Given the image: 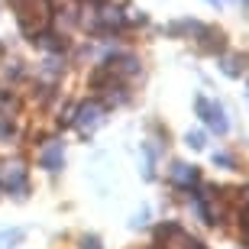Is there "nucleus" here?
I'll return each mask as SVG.
<instances>
[{
  "label": "nucleus",
  "mask_w": 249,
  "mask_h": 249,
  "mask_svg": "<svg viewBox=\"0 0 249 249\" xmlns=\"http://www.w3.org/2000/svg\"><path fill=\"white\" fill-rule=\"evenodd\" d=\"M62 165H65V142L62 139H49L46 146L39 149V168H46V172L55 175Z\"/></svg>",
  "instance_id": "nucleus-4"
},
{
  "label": "nucleus",
  "mask_w": 249,
  "mask_h": 249,
  "mask_svg": "<svg viewBox=\"0 0 249 249\" xmlns=\"http://www.w3.org/2000/svg\"><path fill=\"white\" fill-rule=\"evenodd\" d=\"M185 249H207L201 240H185Z\"/></svg>",
  "instance_id": "nucleus-17"
},
{
  "label": "nucleus",
  "mask_w": 249,
  "mask_h": 249,
  "mask_svg": "<svg viewBox=\"0 0 249 249\" xmlns=\"http://www.w3.org/2000/svg\"><path fill=\"white\" fill-rule=\"evenodd\" d=\"M81 249H104V243H101V236H81Z\"/></svg>",
  "instance_id": "nucleus-15"
},
{
  "label": "nucleus",
  "mask_w": 249,
  "mask_h": 249,
  "mask_svg": "<svg viewBox=\"0 0 249 249\" xmlns=\"http://www.w3.org/2000/svg\"><path fill=\"white\" fill-rule=\"evenodd\" d=\"M191 39H197V46H201V52H207V55H220L223 49H227V42H223V33L220 29H211V26H197L194 29V36Z\"/></svg>",
  "instance_id": "nucleus-5"
},
{
  "label": "nucleus",
  "mask_w": 249,
  "mask_h": 249,
  "mask_svg": "<svg viewBox=\"0 0 249 249\" xmlns=\"http://www.w3.org/2000/svg\"><path fill=\"white\" fill-rule=\"evenodd\" d=\"M213 165L227 168V172H236V159H233L230 152H213Z\"/></svg>",
  "instance_id": "nucleus-13"
},
{
  "label": "nucleus",
  "mask_w": 249,
  "mask_h": 249,
  "mask_svg": "<svg viewBox=\"0 0 249 249\" xmlns=\"http://www.w3.org/2000/svg\"><path fill=\"white\" fill-rule=\"evenodd\" d=\"M104 110H107V107H104L101 101H84V104H78V107H74V117H71V126H78L81 133H91V129L104 120Z\"/></svg>",
  "instance_id": "nucleus-3"
},
{
  "label": "nucleus",
  "mask_w": 249,
  "mask_h": 249,
  "mask_svg": "<svg viewBox=\"0 0 249 249\" xmlns=\"http://www.w3.org/2000/svg\"><path fill=\"white\" fill-rule=\"evenodd\" d=\"M33 46H42L46 52L58 55V52H65V49H68V39L58 36V33H52V29H39L36 39H33Z\"/></svg>",
  "instance_id": "nucleus-7"
},
{
  "label": "nucleus",
  "mask_w": 249,
  "mask_h": 249,
  "mask_svg": "<svg viewBox=\"0 0 249 249\" xmlns=\"http://www.w3.org/2000/svg\"><path fill=\"white\" fill-rule=\"evenodd\" d=\"M168 178H172L178 188H191V185H197V178H201V175H197V168L188 165V162H172Z\"/></svg>",
  "instance_id": "nucleus-6"
},
{
  "label": "nucleus",
  "mask_w": 249,
  "mask_h": 249,
  "mask_svg": "<svg viewBox=\"0 0 249 249\" xmlns=\"http://www.w3.org/2000/svg\"><path fill=\"white\" fill-rule=\"evenodd\" d=\"M23 230H0V249H13L17 243H23Z\"/></svg>",
  "instance_id": "nucleus-10"
},
{
  "label": "nucleus",
  "mask_w": 249,
  "mask_h": 249,
  "mask_svg": "<svg viewBox=\"0 0 249 249\" xmlns=\"http://www.w3.org/2000/svg\"><path fill=\"white\" fill-rule=\"evenodd\" d=\"M0 191H3V188H0Z\"/></svg>",
  "instance_id": "nucleus-19"
},
{
  "label": "nucleus",
  "mask_w": 249,
  "mask_h": 249,
  "mask_svg": "<svg viewBox=\"0 0 249 249\" xmlns=\"http://www.w3.org/2000/svg\"><path fill=\"white\" fill-rule=\"evenodd\" d=\"M142 156H146V168H142V175L156 178V149H152V142H142Z\"/></svg>",
  "instance_id": "nucleus-11"
},
{
  "label": "nucleus",
  "mask_w": 249,
  "mask_h": 249,
  "mask_svg": "<svg viewBox=\"0 0 249 249\" xmlns=\"http://www.w3.org/2000/svg\"><path fill=\"white\" fill-rule=\"evenodd\" d=\"M0 188L7 194H13V197H26L29 194V178H26V168L19 165V162H13V165L3 168V175H0Z\"/></svg>",
  "instance_id": "nucleus-2"
},
{
  "label": "nucleus",
  "mask_w": 249,
  "mask_h": 249,
  "mask_svg": "<svg viewBox=\"0 0 249 249\" xmlns=\"http://www.w3.org/2000/svg\"><path fill=\"white\" fill-rule=\"evenodd\" d=\"M194 110H197V117H201L207 126L217 133V136H223L227 129H230V123H227V113H223V107L220 104H213V101H207L204 94H197L194 97Z\"/></svg>",
  "instance_id": "nucleus-1"
},
{
  "label": "nucleus",
  "mask_w": 249,
  "mask_h": 249,
  "mask_svg": "<svg viewBox=\"0 0 249 249\" xmlns=\"http://www.w3.org/2000/svg\"><path fill=\"white\" fill-rule=\"evenodd\" d=\"M146 217H149V211L136 213V217H133V220H129V227H133V230H139V227H146Z\"/></svg>",
  "instance_id": "nucleus-16"
},
{
  "label": "nucleus",
  "mask_w": 249,
  "mask_h": 249,
  "mask_svg": "<svg viewBox=\"0 0 249 249\" xmlns=\"http://www.w3.org/2000/svg\"><path fill=\"white\" fill-rule=\"evenodd\" d=\"M185 142L191 149H207V133H204V129H188V133H185Z\"/></svg>",
  "instance_id": "nucleus-12"
},
{
  "label": "nucleus",
  "mask_w": 249,
  "mask_h": 249,
  "mask_svg": "<svg viewBox=\"0 0 249 249\" xmlns=\"http://www.w3.org/2000/svg\"><path fill=\"white\" fill-rule=\"evenodd\" d=\"M220 71L227 74V78H243V58L220 52Z\"/></svg>",
  "instance_id": "nucleus-8"
},
{
  "label": "nucleus",
  "mask_w": 249,
  "mask_h": 249,
  "mask_svg": "<svg viewBox=\"0 0 249 249\" xmlns=\"http://www.w3.org/2000/svg\"><path fill=\"white\" fill-rule=\"evenodd\" d=\"M175 236H181L178 223H159L156 227V240L159 243H168V240H175Z\"/></svg>",
  "instance_id": "nucleus-9"
},
{
  "label": "nucleus",
  "mask_w": 249,
  "mask_h": 249,
  "mask_svg": "<svg viewBox=\"0 0 249 249\" xmlns=\"http://www.w3.org/2000/svg\"><path fill=\"white\" fill-rule=\"evenodd\" d=\"M65 71V65H62V58H46V65H42V74H49V78H55V74H62Z\"/></svg>",
  "instance_id": "nucleus-14"
},
{
  "label": "nucleus",
  "mask_w": 249,
  "mask_h": 249,
  "mask_svg": "<svg viewBox=\"0 0 249 249\" xmlns=\"http://www.w3.org/2000/svg\"><path fill=\"white\" fill-rule=\"evenodd\" d=\"M243 3H246V7H249V0H243Z\"/></svg>",
  "instance_id": "nucleus-18"
}]
</instances>
